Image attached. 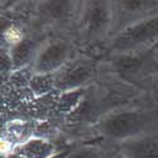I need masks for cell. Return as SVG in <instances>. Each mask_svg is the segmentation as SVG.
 I'll return each instance as SVG.
<instances>
[{"mask_svg":"<svg viewBox=\"0 0 158 158\" xmlns=\"http://www.w3.org/2000/svg\"><path fill=\"white\" fill-rule=\"evenodd\" d=\"M55 147L43 139L33 138L19 146H15L10 154L18 158H47L53 154Z\"/></svg>","mask_w":158,"mask_h":158,"instance_id":"obj_6","label":"cell"},{"mask_svg":"<svg viewBox=\"0 0 158 158\" xmlns=\"http://www.w3.org/2000/svg\"><path fill=\"white\" fill-rule=\"evenodd\" d=\"M113 144V143H110ZM100 146V144H86L76 148L67 158H115L119 153L118 146Z\"/></svg>","mask_w":158,"mask_h":158,"instance_id":"obj_7","label":"cell"},{"mask_svg":"<svg viewBox=\"0 0 158 158\" xmlns=\"http://www.w3.org/2000/svg\"><path fill=\"white\" fill-rule=\"evenodd\" d=\"M98 131L110 143L119 144L158 129V114L154 109L134 106L115 110L98 122Z\"/></svg>","mask_w":158,"mask_h":158,"instance_id":"obj_1","label":"cell"},{"mask_svg":"<svg viewBox=\"0 0 158 158\" xmlns=\"http://www.w3.org/2000/svg\"><path fill=\"white\" fill-rule=\"evenodd\" d=\"M70 57L71 48L66 42L55 41L46 43L34 57V71L37 75L56 73L70 61Z\"/></svg>","mask_w":158,"mask_h":158,"instance_id":"obj_4","label":"cell"},{"mask_svg":"<svg viewBox=\"0 0 158 158\" xmlns=\"http://www.w3.org/2000/svg\"><path fill=\"white\" fill-rule=\"evenodd\" d=\"M158 43V17L151 15L122 29L113 41L115 53L152 47Z\"/></svg>","mask_w":158,"mask_h":158,"instance_id":"obj_2","label":"cell"},{"mask_svg":"<svg viewBox=\"0 0 158 158\" xmlns=\"http://www.w3.org/2000/svg\"><path fill=\"white\" fill-rule=\"evenodd\" d=\"M125 158H158V129L119 144Z\"/></svg>","mask_w":158,"mask_h":158,"instance_id":"obj_5","label":"cell"},{"mask_svg":"<svg viewBox=\"0 0 158 158\" xmlns=\"http://www.w3.org/2000/svg\"><path fill=\"white\" fill-rule=\"evenodd\" d=\"M3 38H4V42L11 47H17L19 44L23 43V39H24V33L22 32V29L17 25H10L8 27L4 33H3Z\"/></svg>","mask_w":158,"mask_h":158,"instance_id":"obj_8","label":"cell"},{"mask_svg":"<svg viewBox=\"0 0 158 158\" xmlns=\"http://www.w3.org/2000/svg\"><path fill=\"white\" fill-rule=\"evenodd\" d=\"M95 71L91 62L86 60L69 61L62 69L53 73L55 86L60 90H77L94 80Z\"/></svg>","mask_w":158,"mask_h":158,"instance_id":"obj_3","label":"cell"}]
</instances>
